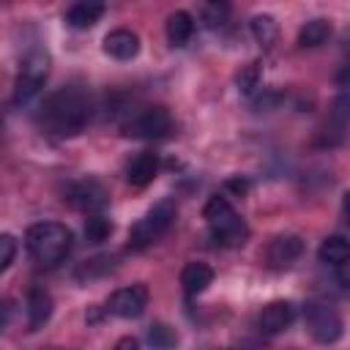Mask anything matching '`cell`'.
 I'll return each instance as SVG.
<instances>
[{
    "label": "cell",
    "mask_w": 350,
    "mask_h": 350,
    "mask_svg": "<svg viewBox=\"0 0 350 350\" xmlns=\"http://www.w3.org/2000/svg\"><path fill=\"white\" fill-rule=\"evenodd\" d=\"M38 120L55 137H77L90 120V98L79 88L55 90L44 98Z\"/></svg>",
    "instance_id": "1"
},
{
    "label": "cell",
    "mask_w": 350,
    "mask_h": 350,
    "mask_svg": "<svg viewBox=\"0 0 350 350\" xmlns=\"http://www.w3.org/2000/svg\"><path fill=\"white\" fill-rule=\"evenodd\" d=\"M27 254L41 265H57L68 257L74 246V232L60 221H38L25 232Z\"/></svg>",
    "instance_id": "2"
},
{
    "label": "cell",
    "mask_w": 350,
    "mask_h": 350,
    "mask_svg": "<svg viewBox=\"0 0 350 350\" xmlns=\"http://www.w3.org/2000/svg\"><path fill=\"white\" fill-rule=\"evenodd\" d=\"M202 219L208 221L211 227V235L216 243L221 246H241L249 235V227L246 221L235 213V208L230 205V200L224 194H213L205 208H202Z\"/></svg>",
    "instance_id": "3"
},
{
    "label": "cell",
    "mask_w": 350,
    "mask_h": 350,
    "mask_svg": "<svg viewBox=\"0 0 350 350\" xmlns=\"http://www.w3.org/2000/svg\"><path fill=\"white\" fill-rule=\"evenodd\" d=\"M175 202L172 200H161V202H156L131 230H129V246L131 249H148L150 243H156L170 227H172V221H175Z\"/></svg>",
    "instance_id": "4"
},
{
    "label": "cell",
    "mask_w": 350,
    "mask_h": 350,
    "mask_svg": "<svg viewBox=\"0 0 350 350\" xmlns=\"http://www.w3.org/2000/svg\"><path fill=\"white\" fill-rule=\"evenodd\" d=\"M49 55L44 49H33L25 60H22V68H19V77H16V85H14V104H25L30 101L46 82L49 77Z\"/></svg>",
    "instance_id": "5"
},
{
    "label": "cell",
    "mask_w": 350,
    "mask_h": 350,
    "mask_svg": "<svg viewBox=\"0 0 350 350\" xmlns=\"http://www.w3.org/2000/svg\"><path fill=\"white\" fill-rule=\"evenodd\" d=\"M304 323H306V331L320 345H334L342 336V317L325 301H309L304 306Z\"/></svg>",
    "instance_id": "6"
},
{
    "label": "cell",
    "mask_w": 350,
    "mask_h": 350,
    "mask_svg": "<svg viewBox=\"0 0 350 350\" xmlns=\"http://www.w3.org/2000/svg\"><path fill=\"white\" fill-rule=\"evenodd\" d=\"M170 131H172V115L161 104L139 109L123 126V134L126 137H134V139H159V137H167Z\"/></svg>",
    "instance_id": "7"
},
{
    "label": "cell",
    "mask_w": 350,
    "mask_h": 350,
    "mask_svg": "<svg viewBox=\"0 0 350 350\" xmlns=\"http://www.w3.org/2000/svg\"><path fill=\"white\" fill-rule=\"evenodd\" d=\"M66 200L74 208L88 211L93 216V213H98L109 202V191H107V186L98 178H82V180H77V183H71L66 189Z\"/></svg>",
    "instance_id": "8"
},
{
    "label": "cell",
    "mask_w": 350,
    "mask_h": 350,
    "mask_svg": "<svg viewBox=\"0 0 350 350\" xmlns=\"http://www.w3.org/2000/svg\"><path fill=\"white\" fill-rule=\"evenodd\" d=\"M148 306V287L145 284H131V287H120L107 298V312L123 320H134L145 312Z\"/></svg>",
    "instance_id": "9"
},
{
    "label": "cell",
    "mask_w": 350,
    "mask_h": 350,
    "mask_svg": "<svg viewBox=\"0 0 350 350\" xmlns=\"http://www.w3.org/2000/svg\"><path fill=\"white\" fill-rule=\"evenodd\" d=\"M304 254V238L301 235H276L265 249V262L276 271L290 268Z\"/></svg>",
    "instance_id": "10"
},
{
    "label": "cell",
    "mask_w": 350,
    "mask_h": 350,
    "mask_svg": "<svg viewBox=\"0 0 350 350\" xmlns=\"http://www.w3.org/2000/svg\"><path fill=\"white\" fill-rule=\"evenodd\" d=\"M293 320H295V306H293L290 301H271V304L260 312L257 328H260L262 334L273 336V334H282L284 328H290Z\"/></svg>",
    "instance_id": "11"
},
{
    "label": "cell",
    "mask_w": 350,
    "mask_h": 350,
    "mask_svg": "<svg viewBox=\"0 0 350 350\" xmlns=\"http://www.w3.org/2000/svg\"><path fill=\"white\" fill-rule=\"evenodd\" d=\"M104 52L109 57H115V60H131L139 52V36L134 30L118 27V30L104 36Z\"/></svg>",
    "instance_id": "12"
},
{
    "label": "cell",
    "mask_w": 350,
    "mask_h": 350,
    "mask_svg": "<svg viewBox=\"0 0 350 350\" xmlns=\"http://www.w3.org/2000/svg\"><path fill=\"white\" fill-rule=\"evenodd\" d=\"M156 175H159V156H156L153 150L137 153V156L129 161V167H126V180H129L131 186H137V189L148 186Z\"/></svg>",
    "instance_id": "13"
},
{
    "label": "cell",
    "mask_w": 350,
    "mask_h": 350,
    "mask_svg": "<svg viewBox=\"0 0 350 350\" xmlns=\"http://www.w3.org/2000/svg\"><path fill=\"white\" fill-rule=\"evenodd\" d=\"M101 14H104V3H98V0H79V3L66 8L63 19L74 30H88V27H93L101 19Z\"/></svg>",
    "instance_id": "14"
},
{
    "label": "cell",
    "mask_w": 350,
    "mask_h": 350,
    "mask_svg": "<svg viewBox=\"0 0 350 350\" xmlns=\"http://www.w3.org/2000/svg\"><path fill=\"white\" fill-rule=\"evenodd\" d=\"M49 317H52V295L38 284L30 287L27 290V328L38 331Z\"/></svg>",
    "instance_id": "15"
},
{
    "label": "cell",
    "mask_w": 350,
    "mask_h": 350,
    "mask_svg": "<svg viewBox=\"0 0 350 350\" xmlns=\"http://www.w3.org/2000/svg\"><path fill=\"white\" fill-rule=\"evenodd\" d=\"M180 284L186 295H200L213 284V268L205 262H189L180 271Z\"/></svg>",
    "instance_id": "16"
},
{
    "label": "cell",
    "mask_w": 350,
    "mask_h": 350,
    "mask_svg": "<svg viewBox=\"0 0 350 350\" xmlns=\"http://www.w3.org/2000/svg\"><path fill=\"white\" fill-rule=\"evenodd\" d=\"M350 126V90H342L331 109H328V123H325V137L334 134V137H342L345 129Z\"/></svg>",
    "instance_id": "17"
},
{
    "label": "cell",
    "mask_w": 350,
    "mask_h": 350,
    "mask_svg": "<svg viewBox=\"0 0 350 350\" xmlns=\"http://www.w3.org/2000/svg\"><path fill=\"white\" fill-rule=\"evenodd\" d=\"M194 33V19L186 11H175L167 16V38L172 46H186Z\"/></svg>",
    "instance_id": "18"
},
{
    "label": "cell",
    "mask_w": 350,
    "mask_h": 350,
    "mask_svg": "<svg viewBox=\"0 0 350 350\" xmlns=\"http://www.w3.org/2000/svg\"><path fill=\"white\" fill-rule=\"evenodd\" d=\"M317 257H320V262H325V265H334V268H336L339 262L350 260V241H347L345 235H328V238L320 243Z\"/></svg>",
    "instance_id": "19"
},
{
    "label": "cell",
    "mask_w": 350,
    "mask_h": 350,
    "mask_svg": "<svg viewBox=\"0 0 350 350\" xmlns=\"http://www.w3.org/2000/svg\"><path fill=\"white\" fill-rule=\"evenodd\" d=\"M328 36H331V22L317 16V19H309V22L298 30V44H301V46H320V44L328 41Z\"/></svg>",
    "instance_id": "20"
},
{
    "label": "cell",
    "mask_w": 350,
    "mask_h": 350,
    "mask_svg": "<svg viewBox=\"0 0 350 350\" xmlns=\"http://www.w3.org/2000/svg\"><path fill=\"white\" fill-rule=\"evenodd\" d=\"M148 345H150V350H175L178 347V334L167 323H153L148 328Z\"/></svg>",
    "instance_id": "21"
},
{
    "label": "cell",
    "mask_w": 350,
    "mask_h": 350,
    "mask_svg": "<svg viewBox=\"0 0 350 350\" xmlns=\"http://www.w3.org/2000/svg\"><path fill=\"white\" fill-rule=\"evenodd\" d=\"M235 82H238V90H241L243 96H252V93L260 88V82H262V66H260V60H252L249 66H243V68L238 71Z\"/></svg>",
    "instance_id": "22"
},
{
    "label": "cell",
    "mask_w": 350,
    "mask_h": 350,
    "mask_svg": "<svg viewBox=\"0 0 350 350\" xmlns=\"http://www.w3.org/2000/svg\"><path fill=\"white\" fill-rule=\"evenodd\" d=\"M109 235H112V221L107 216H101V213L88 216V221H85V238L90 243H104Z\"/></svg>",
    "instance_id": "23"
},
{
    "label": "cell",
    "mask_w": 350,
    "mask_h": 350,
    "mask_svg": "<svg viewBox=\"0 0 350 350\" xmlns=\"http://www.w3.org/2000/svg\"><path fill=\"white\" fill-rule=\"evenodd\" d=\"M252 33H254V38H257L262 46H271V44L276 41V33H279L276 19H273V16H268V14L254 16V19H252Z\"/></svg>",
    "instance_id": "24"
},
{
    "label": "cell",
    "mask_w": 350,
    "mask_h": 350,
    "mask_svg": "<svg viewBox=\"0 0 350 350\" xmlns=\"http://www.w3.org/2000/svg\"><path fill=\"white\" fill-rule=\"evenodd\" d=\"M112 257H93V260H85L82 265H79V271H77V276L79 279H93V276H101V273H107V271H112Z\"/></svg>",
    "instance_id": "25"
},
{
    "label": "cell",
    "mask_w": 350,
    "mask_h": 350,
    "mask_svg": "<svg viewBox=\"0 0 350 350\" xmlns=\"http://www.w3.org/2000/svg\"><path fill=\"white\" fill-rule=\"evenodd\" d=\"M227 14H230L227 3H205L202 5V22L208 27H221L227 22Z\"/></svg>",
    "instance_id": "26"
},
{
    "label": "cell",
    "mask_w": 350,
    "mask_h": 350,
    "mask_svg": "<svg viewBox=\"0 0 350 350\" xmlns=\"http://www.w3.org/2000/svg\"><path fill=\"white\" fill-rule=\"evenodd\" d=\"M14 257H16V241H14V235L5 232V235H0V271H8Z\"/></svg>",
    "instance_id": "27"
},
{
    "label": "cell",
    "mask_w": 350,
    "mask_h": 350,
    "mask_svg": "<svg viewBox=\"0 0 350 350\" xmlns=\"http://www.w3.org/2000/svg\"><path fill=\"white\" fill-rule=\"evenodd\" d=\"M334 276H336V282H339L342 290H350V260L339 262V265L334 268Z\"/></svg>",
    "instance_id": "28"
},
{
    "label": "cell",
    "mask_w": 350,
    "mask_h": 350,
    "mask_svg": "<svg viewBox=\"0 0 350 350\" xmlns=\"http://www.w3.org/2000/svg\"><path fill=\"white\" fill-rule=\"evenodd\" d=\"M279 104V93H265V96H260V98H254V109H271V107H276Z\"/></svg>",
    "instance_id": "29"
},
{
    "label": "cell",
    "mask_w": 350,
    "mask_h": 350,
    "mask_svg": "<svg viewBox=\"0 0 350 350\" xmlns=\"http://www.w3.org/2000/svg\"><path fill=\"white\" fill-rule=\"evenodd\" d=\"M115 350H139V342L134 336H123V339H118Z\"/></svg>",
    "instance_id": "30"
},
{
    "label": "cell",
    "mask_w": 350,
    "mask_h": 350,
    "mask_svg": "<svg viewBox=\"0 0 350 350\" xmlns=\"http://www.w3.org/2000/svg\"><path fill=\"white\" fill-rule=\"evenodd\" d=\"M227 189H235L238 194H243V191L249 189V180H243V178H232V180H227Z\"/></svg>",
    "instance_id": "31"
},
{
    "label": "cell",
    "mask_w": 350,
    "mask_h": 350,
    "mask_svg": "<svg viewBox=\"0 0 350 350\" xmlns=\"http://www.w3.org/2000/svg\"><path fill=\"white\" fill-rule=\"evenodd\" d=\"M342 211H345V216L350 221V191H345V197H342Z\"/></svg>",
    "instance_id": "32"
}]
</instances>
